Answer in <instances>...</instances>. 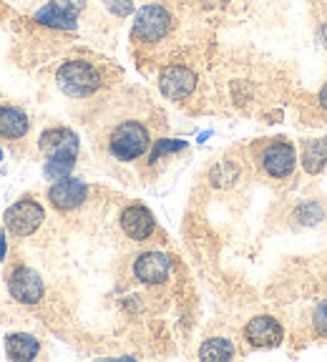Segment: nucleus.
Here are the masks:
<instances>
[{"instance_id":"6","label":"nucleus","mask_w":327,"mask_h":362,"mask_svg":"<svg viewBox=\"0 0 327 362\" xmlns=\"http://www.w3.org/2000/svg\"><path fill=\"white\" fill-rule=\"evenodd\" d=\"M11 294L23 305H35L43 297V279L28 267H18L11 274Z\"/></svg>"},{"instance_id":"14","label":"nucleus","mask_w":327,"mask_h":362,"mask_svg":"<svg viewBox=\"0 0 327 362\" xmlns=\"http://www.w3.org/2000/svg\"><path fill=\"white\" fill-rule=\"evenodd\" d=\"M38 350H40V345L33 334L16 332L6 339V352L11 360H33V357L38 355Z\"/></svg>"},{"instance_id":"11","label":"nucleus","mask_w":327,"mask_h":362,"mask_svg":"<svg viewBox=\"0 0 327 362\" xmlns=\"http://www.w3.org/2000/svg\"><path fill=\"white\" fill-rule=\"evenodd\" d=\"M244 334L254 347H275L282 339V327L272 317H254L244 329Z\"/></svg>"},{"instance_id":"20","label":"nucleus","mask_w":327,"mask_h":362,"mask_svg":"<svg viewBox=\"0 0 327 362\" xmlns=\"http://www.w3.org/2000/svg\"><path fill=\"white\" fill-rule=\"evenodd\" d=\"M106 8L113 13V16L124 18L134 11V0H106Z\"/></svg>"},{"instance_id":"18","label":"nucleus","mask_w":327,"mask_h":362,"mask_svg":"<svg viewBox=\"0 0 327 362\" xmlns=\"http://www.w3.org/2000/svg\"><path fill=\"white\" fill-rule=\"evenodd\" d=\"M74 161L76 156H48V164H45L43 174L48 176V179H63V176H68V171L74 169Z\"/></svg>"},{"instance_id":"9","label":"nucleus","mask_w":327,"mask_h":362,"mask_svg":"<svg viewBox=\"0 0 327 362\" xmlns=\"http://www.w3.org/2000/svg\"><path fill=\"white\" fill-rule=\"evenodd\" d=\"M169 272H171V262H169V257L161 255V252H147V255L139 257L134 264V274L142 279L144 284L164 282V279L169 277Z\"/></svg>"},{"instance_id":"12","label":"nucleus","mask_w":327,"mask_h":362,"mask_svg":"<svg viewBox=\"0 0 327 362\" xmlns=\"http://www.w3.org/2000/svg\"><path fill=\"white\" fill-rule=\"evenodd\" d=\"M121 226L131 239L142 242V239L151 237L154 232V216L147 206H129V209L121 214Z\"/></svg>"},{"instance_id":"7","label":"nucleus","mask_w":327,"mask_h":362,"mask_svg":"<svg viewBox=\"0 0 327 362\" xmlns=\"http://www.w3.org/2000/svg\"><path fill=\"white\" fill-rule=\"evenodd\" d=\"M86 194H88V189H86L84 181L63 176V179H58V184H53L51 187L48 199H51V204L56 206V209L68 211V209L81 206V204L86 202Z\"/></svg>"},{"instance_id":"26","label":"nucleus","mask_w":327,"mask_h":362,"mask_svg":"<svg viewBox=\"0 0 327 362\" xmlns=\"http://www.w3.org/2000/svg\"><path fill=\"white\" fill-rule=\"evenodd\" d=\"M0 161H3V151H0Z\"/></svg>"},{"instance_id":"15","label":"nucleus","mask_w":327,"mask_h":362,"mask_svg":"<svg viewBox=\"0 0 327 362\" xmlns=\"http://www.w3.org/2000/svg\"><path fill=\"white\" fill-rule=\"evenodd\" d=\"M35 21L40 25H48V28H58V30H76V16H68L61 8H56L53 3H48L45 8H40L35 13Z\"/></svg>"},{"instance_id":"5","label":"nucleus","mask_w":327,"mask_h":362,"mask_svg":"<svg viewBox=\"0 0 327 362\" xmlns=\"http://www.w3.org/2000/svg\"><path fill=\"white\" fill-rule=\"evenodd\" d=\"M159 88L166 98L171 101H181V98L192 96L197 88V76L184 66H166L159 74Z\"/></svg>"},{"instance_id":"22","label":"nucleus","mask_w":327,"mask_h":362,"mask_svg":"<svg viewBox=\"0 0 327 362\" xmlns=\"http://www.w3.org/2000/svg\"><path fill=\"white\" fill-rule=\"evenodd\" d=\"M297 214L302 216V221H305V224H315V221L322 216V211H320V206H317V204H305Z\"/></svg>"},{"instance_id":"21","label":"nucleus","mask_w":327,"mask_h":362,"mask_svg":"<svg viewBox=\"0 0 327 362\" xmlns=\"http://www.w3.org/2000/svg\"><path fill=\"white\" fill-rule=\"evenodd\" d=\"M186 144L184 141H169V139H164V141H159L156 144V148H154V153H151V161H156L161 153H169V151H179V148H184Z\"/></svg>"},{"instance_id":"23","label":"nucleus","mask_w":327,"mask_h":362,"mask_svg":"<svg viewBox=\"0 0 327 362\" xmlns=\"http://www.w3.org/2000/svg\"><path fill=\"white\" fill-rule=\"evenodd\" d=\"M315 327H317V332L327 337V302H322V305L317 307V312H315Z\"/></svg>"},{"instance_id":"19","label":"nucleus","mask_w":327,"mask_h":362,"mask_svg":"<svg viewBox=\"0 0 327 362\" xmlns=\"http://www.w3.org/2000/svg\"><path fill=\"white\" fill-rule=\"evenodd\" d=\"M51 3L56 8H61L63 13H68V16H79L86 8V0H51Z\"/></svg>"},{"instance_id":"2","label":"nucleus","mask_w":327,"mask_h":362,"mask_svg":"<svg viewBox=\"0 0 327 362\" xmlns=\"http://www.w3.org/2000/svg\"><path fill=\"white\" fill-rule=\"evenodd\" d=\"M108 146H111L113 156L121 158V161L139 158L149 148V131L139 121H124L121 126L113 129Z\"/></svg>"},{"instance_id":"8","label":"nucleus","mask_w":327,"mask_h":362,"mask_svg":"<svg viewBox=\"0 0 327 362\" xmlns=\"http://www.w3.org/2000/svg\"><path fill=\"white\" fill-rule=\"evenodd\" d=\"M294 148L285 141H277V144H270L262 153V164H265L267 174L275 176V179H285V176L292 174L294 169Z\"/></svg>"},{"instance_id":"24","label":"nucleus","mask_w":327,"mask_h":362,"mask_svg":"<svg viewBox=\"0 0 327 362\" xmlns=\"http://www.w3.org/2000/svg\"><path fill=\"white\" fill-rule=\"evenodd\" d=\"M320 106L327 111V83L322 86V90H320Z\"/></svg>"},{"instance_id":"4","label":"nucleus","mask_w":327,"mask_h":362,"mask_svg":"<svg viewBox=\"0 0 327 362\" xmlns=\"http://www.w3.org/2000/svg\"><path fill=\"white\" fill-rule=\"evenodd\" d=\"M43 219H45L43 206L38 202H33V199H21V202H16L6 211V226L13 234H18V237L33 234L43 224Z\"/></svg>"},{"instance_id":"3","label":"nucleus","mask_w":327,"mask_h":362,"mask_svg":"<svg viewBox=\"0 0 327 362\" xmlns=\"http://www.w3.org/2000/svg\"><path fill=\"white\" fill-rule=\"evenodd\" d=\"M171 28V16L166 8L161 6H144L136 13L134 21V35L144 43H156Z\"/></svg>"},{"instance_id":"1","label":"nucleus","mask_w":327,"mask_h":362,"mask_svg":"<svg viewBox=\"0 0 327 362\" xmlns=\"http://www.w3.org/2000/svg\"><path fill=\"white\" fill-rule=\"evenodd\" d=\"M56 81H58V88L74 98L91 96V93H96L98 86H101V76L96 74V68L86 61L63 63V66L58 68Z\"/></svg>"},{"instance_id":"13","label":"nucleus","mask_w":327,"mask_h":362,"mask_svg":"<svg viewBox=\"0 0 327 362\" xmlns=\"http://www.w3.org/2000/svg\"><path fill=\"white\" fill-rule=\"evenodd\" d=\"M28 116L21 111V108L6 106L0 108V136L6 139H21V136L28 134Z\"/></svg>"},{"instance_id":"25","label":"nucleus","mask_w":327,"mask_h":362,"mask_svg":"<svg viewBox=\"0 0 327 362\" xmlns=\"http://www.w3.org/2000/svg\"><path fill=\"white\" fill-rule=\"evenodd\" d=\"M6 257V234H0V259Z\"/></svg>"},{"instance_id":"10","label":"nucleus","mask_w":327,"mask_h":362,"mask_svg":"<svg viewBox=\"0 0 327 362\" xmlns=\"http://www.w3.org/2000/svg\"><path fill=\"white\" fill-rule=\"evenodd\" d=\"M40 151L48 156H76L79 153V136L68 129H51L40 136Z\"/></svg>"},{"instance_id":"17","label":"nucleus","mask_w":327,"mask_h":362,"mask_svg":"<svg viewBox=\"0 0 327 362\" xmlns=\"http://www.w3.org/2000/svg\"><path fill=\"white\" fill-rule=\"evenodd\" d=\"M234 355V347H231L229 339H207L199 350V357L202 360H214V362H222V360H229Z\"/></svg>"},{"instance_id":"16","label":"nucleus","mask_w":327,"mask_h":362,"mask_svg":"<svg viewBox=\"0 0 327 362\" xmlns=\"http://www.w3.org/2000/svg\"><path fill=\"white\" fill-rule=\"evenodd\" d=\"M302 166L310 174H317L327 166V139H315L307 141L305 151H302Z\"/></svg>"}]
</instances>
